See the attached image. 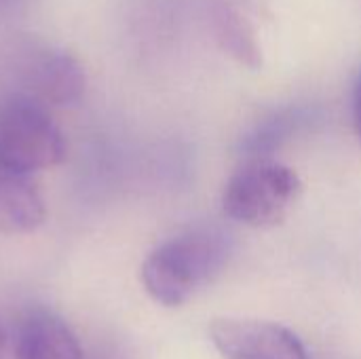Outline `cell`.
<instances>
[{
  "instance_id": "cell-8",
  "label": "cell",
  "mask_w": 361,
  "mask_h": 359,
  "mask_svg": "<svg viewBox=\"0 0 361 359\" xmlns=\"http://www.w3.org/2000/svg\"><path fill=\"white\" fill-rule=\"evenodd\" d=\"M313 112L309 108H286L262 118L243 140L241 150L250 159H269L275 150H279L292 135L307 129L313 121Z\"/></svg>"
},
{
  "instance_id": "cell-12",
  "label": "cell",
  "mask_w": 361,
  "mask_h": 359,
  "mask_svg": "<svg viewBox=\"0 0 361 359\" xmlns=\"http://www.w3.org/2000/svg\"><path fill=\"white\" fill-rule=\"evenodd\" d=\"M2 349H4V330L0 326V353H2Z\"/></svg>"
},
{
  "instance_id": "cell-9",
  "label": "cell",
  "mask_w": 361,
  "mask_h": 359,
  "mask_svg": "<svg viewBox=\"0 0 361 359\" xmlns=\"http://www.w3.org/2000/svg\"><path fill=\"white\" fill-rule=\"evenodd\" d=\"M216 38L224 53L250 70L262 66V51L252 21L233 6H220L216 13Z\"/></svg>"
},
{
  "instance_id": "cell-4",
  "label": "cell",
  "mask_w": 361,
  "mask_h": 359,
  "mask_svg": "<svg viewBox=\"0 0 361 359\" xmlns=\"http://www.w3.org/2000/svg\"><path fill=\"white\" fill-rule=\"evenodd\" d=\"M209 339L226 359H311L302 341L288 328L260 320H218Z\"/></svg>"
},
{
  "instance_id": "cell-6",
  "label": "cell",
  "mask_w": 361,
  "mask_h": 359,
  "mask_svg": "<svg viewBox=\"0 0 361 359\" xmlns=\"http://www.w3.org/2000/svg\"><path fill=\"white\" fill-rule=\"evenodd\" d=\"M17 359H87L70 326L47 309H32L15 332Z\"/></svg>"
},
{
  "instance_id": "cell-10",
  "label": "cell",
  "mask_w": 361,
  "mask_h": 359,
  "mask_svg": "<svg viewBox=\"0 0 361 359\" xmlns=\"http://www.w3.org/2000/svg\"><path fill=\"white\" fill-rule=\"evenodd\" d=\"M353 123H355V131L361 142V72L353 85Z\"/></svg>"
},
{
  "instance_id": "cell-3",
  "label": "cell",
  "mask_w": 361,
  "mask_h": 359,
  "mask_svg": "<svg viewBox=\"0 0 361 359\" xmlns=\"http://www.w3.org/2000/svg\"><path fill=\"white\" fill-rule=\"evenodd\" d=\"M302 190L298 174L271 159H250L224 186V214L245 226L262 229L281 222Z\"/></svg>"
},
{
  "instance_id": "cell-13",
  "label": "cell",
  "mask_w": 361,
  "mask_h": 359,
  "mask_svg": "<svg viewBox=\"0 0 361 359\" xmlns=\"http://www.w3.org/2000/svg\"><path fill=\"white\" fill-rule=\"evenodd\" d=\"M8 2H17V0H0V4H8Z\"/></svg>"
},
{
  "instance_id": "cell-7",
  "label": "cell",
  "mask_w": 361,
  "mask_h": 359,
  "mask_svg": "<svg viewBox=\"0 0 361 359\" xmlns=\"http://www.w3.org/2000/svg\"><path fill=\"white\" fill-rule=\"evenodd\" d=\"M47 218L42 197L32 174L0 163V233L23 235L36 231Z\"/></svg>"
},
{
  "instance_id": "cell-5",
  "label": "cell",
  "mask_w": 361,
  "mask_h": 359,
  "mask_svg": "<svg viewBox=\"0 0 361 359\" xmlns=\"http://www.w3.org/2000/svg\"><path fill=\"white\" fill-rule=\"evenodd\" d=\"M27 93L44 106L76 104L87 87V76L80 61L66 51H40L23 70Z\"/></svg>"
},
{
  "instance_id": "cell-1",
  "label": "cell",
  "mask_w": 361,
  "mask_h": 359,
  "mask_svg": "<svg viewBox=\"0 0 361 359\" xmlns=\"http://www.w3.org/2000/svg\"><path fill=\"white\" fill-rule=\"evenodd\" d=\"M231 254L233 241L222 229H190L148 254L142 284L159 305L180 307L224 271Z\"/></svg>"
},
{
  "instance_id": "cell-2",
  "label": "cell",
  "mask_w": 361,
  "mask_h": 359,
  "mask_svg": "<svg viewBox=\"0 0 361 359\" xmlns=\"http://www.w3.org/2000/svg\"><path fill=\"white\" fill-rule=\"evenodd\" d=\"M66 157L63 135L47 106L30 93H11L0 99V163L36 174L55 167Z\"/></svg>"
},
{
  "instance_id": "cell-11",
  "label": "cell",
  "mask_w": 361,
  "mask_h": 359,
  "mask_svg": "<svg viewBox=\"0 0 361 359\" xmlns=\"http://www.w3.org/2000/svg\"><path fill=\"white\" fill-rule=\"evenodd\" d=\"M93 359H125L118 351H104L102 355H97V358Z\"/></svg>"
}]
</instances>
